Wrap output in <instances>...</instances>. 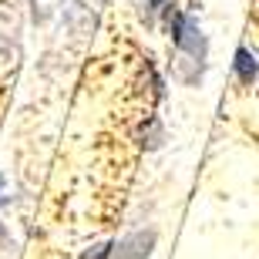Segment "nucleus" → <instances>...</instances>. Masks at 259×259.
<instances>
[{
  "mask_svg": "<svg viewBox=\"0 0 259 259\" xmlns=\"http://www.w3.org/2000/svg\"><path fill=\"white\" fill-rule=\"evenodd\" d=\"M0 236H4V229H0Z\"/></svg>",
  "mask_w": 259,
  "mask_h": 259,
  "instance_id": "nucleus-6",
  "label": "nucleus"
},
{
  "mask_svg": "<svg viewBox=\"0 0 259 259\" xmlns=\"http://www.w3.org/2000/svg\"><path fill=\"white\" fill-rule=\"evenodd\" d=\"M165 7H168V0H145V20L152 24L155 14H158V10H165Z\"/></svg>",
  "mask_w": 259,
  "mask_h": 259,
  "instance_id": "nucleus-4",
  "label": "nucleus"
},
{
  "mask_svg": "<svg viewBox=\"0 0 259 259\" xmlns=\"http://www.w3.org/2000/svg\"><path fill=\"white\" fill-rule=\"evenodd\" d=\"M0 185H4V179H0Z\"/></svg>",
  "mask_w": 259,
  "mask_h": 259,
  "instance_id": "nucleus-7",
  "label": "nucleus"
},
{
  "mask_svg": "<svg viewBox=\"0 0 259 259\" xmlns=\"http://www.w3.org/2000/svg\"><path fill=\"white\" fill-rule=\"evenodd\" d=\"M84 259H111V246H108V242H105V246H95Z\"/></svg>",
  "mask_w": 259,
  "mask_h": 259,
  "instance_id": "nucleus-5",
  "label": "nucleus"
},
{
  "mask_svg": "<svg viewBox=\"0 0 259 259\" xmlns=\"http://www.w3.org/2000/svg\"><path fill=\"white\" fill-rule=\"evenodd\" d=\"M152 249H155V229L135 232V236L118 242V249H111V259H145Z\"/></svg>",
  "mask_w": 259,
  "mask_h": 259,
  "instance_id": "nucleus-2",
  "label": "nucleus"
},
{
  "mask_svg": "<svg viewBox=\"0 0 259 259\" xmlns=\"http://www.w3.org/2000/svg\"><path fill=\"white\" fill-rule=\"evenodd\" d=\"M236 71H239L242 84H252V77H259V64H256V58H252L246 48L236 51Z\"/></svg>",
  "mask_w": 259,
  "mask_h": 259,
  "instance_id": "nucleus-3",
  "label": "nucleus"
},
{
  "mask_svg": "<svg viewBox=\"0 0 259 259\" xmlns=\"http://www.w3.org/2000/svg\"><path fill=\"white\" fill-rule=\"evenodd\" d=\"M165 20H168V34H172L175 48L182 54V64L205 67L209 44H205V34L195 24V17H189V14H182V10H175V7H165Z\"/></svg>",
  "mask_w": 259,
  "mask_h": 259,
  "instance_id": "nucleus-1",
  "label": "nucleus"
}]
</instances>
